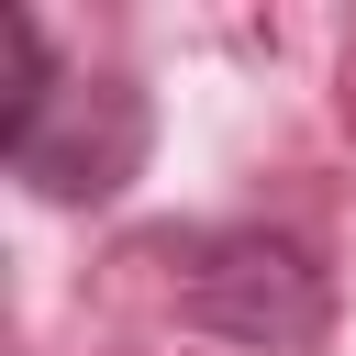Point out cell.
Wrapping results in <instances>:
<instances>
[{
	"instance_id": "6da1fadb",
	"label": "cell",
	"mask_w": 356,
	"mask_h": 356,
	"mask_svg": "<svg viewBox=\"0 0 356 356\" xmlns=\"http://www.w3.org/2000/svg\"><path fill=\"white\" fill-rule=\"evenodd\" d=\"M0 56H11V89H0V156L33 200H111L134 167H145V89L111 78V67H56L44 22L11 0L0 11Z\"/></svg>"
},
{
	"instance_id": "7a4b0ae2",
	"label": "cell",
	"mask_w": 356,
	"mask_h": 356,
	"mask_svg": "<svg viewBox=\"0 0 356 356\" xmlns=\"http://www.w3.org/2000/svg\"><path fill=\"white\" fill-rule=\"evenodd\" d=\"M156 256L178 267V312L245 356H312L334 334L323 245H300L278 222H200V234H167Z\"/></svg>"
}]
</instances>
